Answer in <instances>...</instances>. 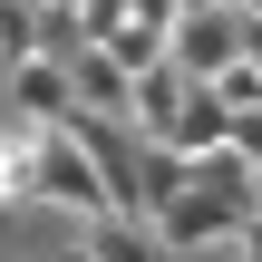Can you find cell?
<instances>
[{
    "mask_svg": "<svg viewBox=\"0 0 262 262\" xmlns=\"http://www.w3.org/2000/svg\"><path fill=\"white\" fill-rule=\"evenodd\" d=\"M68 88H78L68 68H49V58H19V107H29V117H68Z\"/></svg>",
    "mask_w": 262,
    "mask_h": 262,
    "instance_id": "obj_1",
    "label": "cell"
},
{
    "mask_svg": "<svg viewBox=\"0 0 262 262\" xmlns=\"http://www.w3.org/2000/svg\"><path fill=\"white\" fill-rule=\"evenodd\" d=\"M88 262H156V253H146V243H136L126 224H107V233H97V253H88Z\"/></svg>",
    "mask_w": 262,
    "mask_h": 262,
    "instance_id": "obj_2",
    "label": "cell"
}]
</instances>
